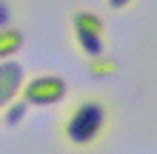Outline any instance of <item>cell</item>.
Wrapping results in <instances>:
<instances>
[{
    "label": "cell",
    "mask_w": 157,
    "mask_h": 154,
    "mask_svg": "<svg viewBox=\"0 0 157 154\" xmlns=\"http://www.w3.org/2000/svg\"><path fill=\"white\" fill-rule=\"evenodd\" d=\"M117 117V103L109 92H80L63 100V111L54 123V137L71 154H91L112 140Z\"/></svg>",
    "instance_id": "obj_1"
},
{
    "label": "cell",
    "mask_w": 157,
    "mask_h": 154,
    "mask_svg": "<svg viewBox=\"0 0 157 154\" xmlns=\"http://www.w3.org/2000/svg\"><path fill=\"white\" fill-rule=\"evenodd\" d=\"M20 97L32 108H49V106H60L63 100L69 97V83L63 80L60 74H37L32 80H26L23 88H20Z\"/></svg>",
    "instance_id": "obj_2"
},
{
    "label": "cell",
    "mask_w": 157,
    "mask_h": 154,
    "mask_svg": "<svg viewBox=\"0 0 157 154\" xmlns=\"http://www.w3.org/2000/svg\"><path fill=\"white\" fill-rule=\"evenodd\" d=\"M26 83V69L20 60H0V108L20 97V88Z\"/></svg>",
    "instance_id": "obj_3"
},
{
    "label": "cell",
    "mask_w": 157,
    "mask_h": 154,
    "mask_svg": "<svg viewBox=\"0 0 157 154\" xmlns=\"http://www.w3.org/2000/svg\"><path fill=\"white\" fill-rule=\"evenodd\" d=\"M71 34H106V23L91 9H77L71 14Z\"/></svg>",
    "instance_id": "obj_4"
},
{
    "label": "cell",
    "mask_w": 157,
    "mask_h": 154,
    "mask_svg": "<svg viewBox=\"0 0 157 154\" xmlns=\"http://www.w3.org/2000/svg\"><path fill=\"white\" fill-rule=\"evenodd\" d=\"M23 32L17 26H9V29H0V60H12L23 51Z\"/></svg>",
    "instance_id": "obj_5"
},
{
    "label": "cell",
    "mask_w": 157,
    "mask_h": 154,
    "mask_svg": "<svg viewBox=\"0 0 157 154\" xmlns=\"http://www.w3.org/2000/svg\"><path fill=\"white\" fill-rule=\"evenodd\" d=\"M71 40H75V46L80 49L83 57H100V54H106V34H71Z\"/></svg>",
    "instance_id": "obj_6"
},
{
    "label": "cell",
    "mask_w": 157,
    "mask_h": 154,
    "mask_svg": "<svg viewBox=\"0 0 157 154\" xmlns=\"http://www.w3.org/2000/svg\"><path fill=\"white\" fill-rule=\"evenodd\" d=\"M29 103L23 100V97H14L12 103H6L3 108H0V120H3L6 126H20L26 120V114H29Z\"/></svg>",
    "instance_id": "obj_7"
},
{
    "label": "cell",
    "mask_w": 157,
    "mask_h": 154,
    "mask_svg": "<svg viewBox=\"0 0 157 154\" xmlns=\"http://www.w3.org/2000/svg\"><path fill=\"white\" fill-rule=\"evenodd\" d=\"M86 69H89V74H94V77H112L117 71V60L106 51V54H100V57H89Z\"/></svg>",
    "instance_id": "obj_8"
},
{
    "label": "cell",
    "mask_w": 157,
    "mask_h": 154,
    "mask_svg": "<svg viewBox=\"0 0 157 154\" xmlns=\"http://www.w3.org/2000/svg\"><path fill=\"white\" fill-rule=\"evenodd\" d=\"M20 17H23V3L20 0H0V29L17 26Z\"/></svg>",
    "instance_id": "obj_9"
},
{
    "label": "cell",
    "mask_w": 157,
    "mask_h": 154,
    "mask_svg": "<svg viewBox=\"0 0 157 154\" xmlns=\"http://www.w3.org/2000/svg\"><path fill=\"white\" fill-rule=\"evenodd\" d=\"M137 0H106V6L112 9V12H126V9H132Z\"/></svg>",
    "instance_id": "obj_10"
},
{
    "label": "cell",
    "mask_w": 157,
    "mask_h": 154,
    "mask_svg": "<svg viewBox=\"0 0 157 154\" xmlns=\"http://www.w3.org/2000/svg\"><path fill=\"white\" fill-rule=\"evenodd\" d=\"M0 126H3V120H0Z\"/></svg>",
    "instance_id": "obj_11"
}]
</instances>
